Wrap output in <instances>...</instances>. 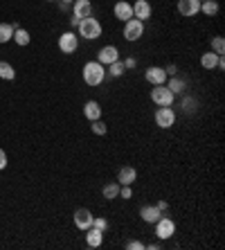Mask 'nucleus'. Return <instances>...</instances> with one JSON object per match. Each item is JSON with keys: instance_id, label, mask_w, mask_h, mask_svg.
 <instances>
[{"instance_id": "13", "label": "nucleus", "mask_w": 225, "mask_h": 250, "mask_svg": "<svg viewBox=\"0 0 225 250\" xmlns=\"http://www.w3.org/2000/svg\"><path fill=\"white\" fill-rule=\"evenodd\" d=\"M93 14V2L90 0H75L72 2V16H77L81 21V18H88Z\"/></svg>"}, {"instance_id": "12", "label": "nucleus", "mask_w": 225, "mask_h": 250, "mask_svg": "<svg viewBox=\"0 0 225 250\" xmlns=\"http://www.w3.org/2000/svg\"><path fill=\"white\" fill-rule=\"evenodd\" d=\"M151 12H153V9H151L149 0H138V2L133 5V18H138V21H142V23L151 18Z\"/></svg>"}, {"instance_id": "25", "label": "nucleus", "mask_w": 225, "mask_h": 250, "mask_svg": "<svg viewBox=\"0 0 225 250\" xmlns=\"http://www.w3.org/2000/svg\"><path fill=\"white\" fill-rule=\"evenodd\" d=\"M219 2H216V0H205V2H201V12L205 14V16H216V14H219Z\"/></svg>"}, {"instance_id": "40", "label": "nucleus", "mask_w": 225, "mask_h": 250, "mask_svg": "<svg viewBox=\"0 0 225 250\" xmlns=\"http://www.w3.org/2000/svg\"><path fill=\"white\" fill-rule=\"evenodd\" d=\"M201 2H205V0H201Z\"/></svg>"}, {"instance_id": "7", "label": "nucleus", "mask_w": 225, "mask_h": 250, "mask_svg": "<svg viewBox=\"0 0 225 250\" xmlns=\"http://www.w3.org/2000/svg\"><path fill=\"white\" fill-rule=\"evenodd\" d=\"M77 47H79V36L75 32H63V34L59 36V50L63 54L77 52Z\"/></svg>"}, {"instance_id": "28", "label": "nucleus", "mask_w": 225, "mask_h": 250, "mask_svg": "<svg viewBox=\"0 0 225 250\" xmlns=\"http://www.w3.org/2000/svg\"><path fill=\"white\" fill-rule=\"evenodd\" d=\"M90 128H93L95 135H106V133H108V126H106L102 120H95V122L90 124Z\"/></svg>"}, {"instance_id": "39", "label": "nucleus", "mask_w": 225, "mask_h": 250, "mask_svg": "<svg viewBox=\"0 0 225 250\" xmlns=\"http://www.w3.org/2000/svg\"><path fill=\"white\" fill-rule=\"evenodd\" d=\"M47 2H52V0H47Z\"/></svg>"}, {"instance_id": "4", "label": "nucleus", "mask_w": 225, "mask_h": 250, "mask_svg": "<svg viewBox=\"0 0 225 250\" xmlns=\"http://www.w3.org/2000/svg\"><path fill=\"white\" fill-rule=\"evenodd\" d=\"M144 36V23L138 18H128L124 23V39L126 41H140Z\"/></svg>"}, {"instance_id": "22", "label": "nucleus", "mask_w": 225, "mask_h": 250, "mask_svg": "<svg viewBox=\"0 0 225 250\" xmlns=\"http://www.w3.org/2000/svg\"><path fill=\"white\" fill-rule=\"evenodd\" d=\"M14 43L16 45H20V47H25V45H29V41H32V36H29V32L27 29H23V27H16L14 29Z\"/></svg>"}, {"instance_id": "24", "label": "nucleus", "mask_w": 225, "mask_h": 250, "mask_svg": "<svg viewBox=\"0 0 225 250\" xmlns=\"http://www.w3.org/2000/svg\"><path fill=\"white\" fill-rule=\"evenodd\" d=\"M0 79H5V82H14L16 79V70H14L12 63L0 61Z\"/></svg>"}, {"instance_id": "30", "label": "nucleus", "mask_w": 225, "mask_h": 250, "mask_svg": "<svg viewBox=\"0 0 225 250\" xmlns=\"http://www.w3.org/2000/svg\"><path fill=\"white\" fill-rule=\"evenodd\" d=\"M120 196L124 198V201H128V198L133 196V189H131V185H122V187H120Z\"/></svg>"}, {"instance_id": "6", "label": "nucleus", "mask_w": 225, "mask_h": 250, "mask_svg": "<svg viewBox=\"0 0 225 250\" xmlns=\"http://www.w3.org/2000/svg\"><path fill=\"white\" fill-rule=\"evenodd\" d=\"M153 226H156V237L162 239V241H164V239H171L173 234H176V223H173V219H169V216H160Z\"/></svg>"}, {"instance_id": "8", "label": "nucleus", "mask_w": 225, "mask_h": 250, "mask_svg": "<svg viewBox=\"0 0 225 250\" xmlns=\"http://www.w3.org/2000/svg\"><path fill=\"white\" fill-rule=\"evenodd\" d=\"M144 79L151 83V86H160V83H167V72L160 65H151V68L144 70Z\"/></svg>"}, {"instance_id": "11", "label": "nucleus", "mask_w": 225, "mask_h": 250, "mask_svg": "<svg viewBox=\"0 0 225 250\" xmlns=\"http://www.w3.org/2000/svg\"><path fill=\"white\" fill-rule=\"evenodd\" d=\"M117 59H120V50H117L115 45H104L97 52V61L102 65H110L113 61H117Z\"/></svg>"}, {"instance_id": "26", "label": "nucleus", "mask_w": 225, "mask_h": 250, "mask_svg": "<svg viewBox=\"0 0 225 250\" xmlns=\"http://www.w3.org/2000/svg\"><path fill=\"white\" fill-rule=\"evenodd\" d=\"M124 72H126V68H124V61H122V59H117V61H113V63L108 65V70H106V75H110V77H122L124 75Z\"/></svg>"}, {"instance_id": "27", "label": "nucleus", "mask_w": 225, "mask_h": 250, "mask_svg": "<svg viewBox=\"0 0 225 250\" xmlns=\"http://www.w3.org/2000/svg\"><path fill=\"white\" fill-rule=\"evenodd\" d=\"M212 52L225 54V41H223V36H214V39H212Z\"/></svg>"}, {"instance_id": "21", "label": "nucleus", "mask_w": 225, "mask_h": 250, "mask_svg": "<svg viewBox=\"0 0 225 250\" xmlns=\"http://www.w3.org/2000/svg\"><path fill=\"white\" fill-rule=\"evenodd\" d=\"M120 183L113 181V183H106L104 189H102V194H104L106 201H115V198H120Z\"/></svg>"}, {"instance_id": "38", "label": "nucleus", "mask_w": 225, "mask_h": 250, "mask_svg": "<svg viewBox=\"0 0 225 250\" xmlns=\"http://www.w3.org/2000/svg\"><path fill=\"white\" fill-rule=\"evenodd\" d=\"M61 2H63V7H65V5H72L75 0H61Z\"/></svg>"}, {"instance_id": "5", "label": "nucleus", "mask_w": 225, "mask_h": 250, "mask_svg": "<svg viewBox=\"0 0 225 250\" xmlns=\"http://www.w3.org/2000/svg\"><path fill=\"white\" fill-rule=\"evenodd\" d=\"M153 120H156V124L160 128H171L176 124V111H173L171 106H158Z\"/></svg>"}, {"instance_id": "23", "label": "nucleus", "mask_w": 225, "mask_h": 250, "mask_svg": "<svg viewBox=\"0 0 225 250\" xmlns=\"http://www.w3.org/2000/svg\"><path fill=\"white\" fill-rule=\"evenodd\" d=\"M20 27L18 23L9 25V23H0V43H7V41H12V36H14V29Z\"/></svg>"}, {"instance_id": "3", "label": "nucleus", "mask_w": 225, "mask_h": 250, "mask_svg": "<svg viewBox=\"0 0 225 250\" xmlns=\"http://www.w3.org/2000/svg\"><path fill=\"white\" fill-rule=\"evenodd\" d=\"M173 99H176V95L167 88V83L153 86V90H151V102H153L156 106H171Z\"/></svg>"}, {"instance_id": "1", "label": "nucleus", "mask_w": 225, "mask_h": 250, "mask_svg": "<svg viewBox=\"0 0 225 250\" xmlns=\"http://www.w3.org/2000/svg\"><path fill=\"white\" fill-rule=\"evenodd\" d=\"M81 77H83V82H86V86H102L106 79V65H102L99 61H88L86 65H83V72H81Z\"/></svg>"}, {"instance_id": "32", "label": "nucleus", "mask_w": 225, "mask_h": 250, "mask_svg": "<svg viewBox=\"0 0 225 250\" xmlns=\"http://www.w3.org/2000/svg\"><path fill=\"white\" fill-rule=\"evenodd\" d=\"M135 65H138V61H135V59L133 57H128V59H124V68H135Z\"/></svg>"}, {"instance_id": "19", "label": "nucleus", "mask_w": 225, "mask_h": 250, "mask_svg": "<svg viewBox=\"0 0 225 250\" xmlns=\"http://www.w3.org/2000/svg\"><path fill=\"white\" fill-rule=\"evenodd\" d=\"M223 57V54H216V52H212V50H209V52H205L201 57V65L205 70H216L219 68V59Z\"/></svg>"}, {"instance_id": "20", "label": "nucleus", "mask_w": 225, "mask_h": 250, "mask_svg": "<svg viewBox=\"0 0 225 250\" xmlns=\"http://www.w3.org/2000/svg\"><path fill=\"white\" fill-rule=\"evenodd\" d=\"M167 88L171 90L173 95H180V93H185V90H187V82L183 79V77H178V75L169 77V79H167Z\"/></svg>"}, {"instance_id": "34", "label": "nucleus", "mask_w": 225, "mask_h": 250, "mask_svg": "<svg viewBox=\"0 0 225 250\" xmlns=\"http://www.w3.org/2000/svg\"><path fill=\"white\" fill-rule=\"evenodd\" d=\"M191 106H196L194 104V99H185V102H183V108H185L187 113H191Z\"/></svg>"}, {"instance_id": "37", "label": "nucleus", "mask_w": 225, "mask_h": 250, "mask_svg": "<svg viewBox=\"0 0 225 250\" xmlns=\"http://www.w3.org/2000/svg\"><path fill=\"white\" fill-rule=\"evenodd\" d=\"M146 248H149V250H158V248H160V244H158V241H156V244H149V246H146Z\"/></svg>"}, {"instance_id": "10", "label": "nucleus", "mask_w": 225, "mask_h": 250, "mask_svg": "<svg viewBox=\"0 0 225 250\" xmlns=\"http://www.w3.org/2000/svg\"><path fill=\"white\" fill-rule=\"evenodd\" d=\"M93 219L95 216H93V212H90L88 208H79L75 212V226L79 228L81 232H86L88 228H93Z\"/></svg>"}, {"instance_id": "2", "label": "nucleus", "mask_w": 225, "mask_h": 250, "mask_svg": "<svg viewBox=\"0 0 225 250\" xmlns=\"http://www.w3.org/2000/svg\"><path fill=\"white\" fill-rule=\"evenodd\" d=\"M79 36H83V39H88V41H95V39H99L102 36V23H99L97 18L88 16V18H81L79 21Z\"/></svg>"}, {"instance_id": "29", "label": "nucleus", "mask_w": 225, "mask_h": 250, "mask_svg": "<svg viewBox=\"0 0 225 250\" xmlns=\"http://www.w3.org/2000/svg\"><path fill=\"white\" fill-rule=\"evenodd\" d=\"M93 228H97V230L106 232V230H108V221H106V219H102V216H99V219H93Z\"/></svg>"}, {"instance_id": "15", "label": "nucleus", "mask_w": 225, "mask_h": 250, "mask_svg": "<svg viewBox=\"0 0 225 250\" xmlns=\"http://www.w3.org/2000/svg\"><path fill=\"white\" fill-rule=\"evenodd\" d=\"M83 115H86V120H90V122H95V120H102V106H99V102H95V99H88L86 104H83Z\"/></svg>"}, {"instance_id": "36", "label": "nucleus", "mask_w": 225, "mask_h": 250, "mask_svg": "<svg viewBox=\"0 0 225 250\" xmlns=\"http://www.w3.org/2000/svg\"><path fill=\"white\" fill-rule=\"evenodd\" d=\"M70 25H72V27H79V18L72 16V18H70Z\"/></svg>"}, {"instance_id": "9", "label": "nucleus", "mask_w": 225, "mask_h": 250, "mask_svg": "<svg viewBox=\"0 0 225 250\" xmlns=\"http://www.w3.org/2000/svg\"><path fill=\"white\" fill-rule=\"evenodd\" d=\"M176 9H178L180 16L191 18V16H196V14H201V0H178Z\"/></svg>"}, {"instance_id": "14", "label": "nucleus", "mask_w": 225, "mask_h": 250, "mask_svg": "<svg viewBox=\"0 0 225 250\" xmlns=\"http://www.w3.org/2000/svg\"><path fill=\"white\" fill-rule=\"evenodd\" d=\"M113 14H115V18H120V21L126 23L128 18H133V5L126 2V0H117L115 7H113Z\"/></svg>"}, {"instance_id": "16", "label": "nucleus", "mask_w": 225, "mask_h": 250, "mask_svg": "<svg viewBox=\"0 0 225 250\" xmlns=\"http://www.w3.org/2000/svg\"><path fill=\"white\" fill-rule=\"evenodd\" d=\"M104 244V232L97 230V228H88L86 230V246L88 248H99Z\"/></svg>"}, {"instance_id": "17", "label": "nucleus", "mask_w": 225, "mask_h": 250, "mask_svg": "<svg viewBox=\"0 0 225 250\" xmlns=\"http://www.w3.org/2000/svg\"><path fill=\"white\" fill-rule=\"evenodd\" d=\"M135 181H138V171L133 167H122L120 171H117V183H120V185H133Z\"/></svg>"}, {"instance_id": "33", "label": "nucleus", "mask_w": 225, "mask_h": 250, "mask_svg": "<svg viewBox=\"0 0 225 250\" xmlns=\"http://www.w3.org/2000/svg\"><path fill=\"white\" fill-rule=\"evenodd\" d=\"M5 167H7V153L0 149V171H2Z\"/></svg>"}, {"instance_id": "31", "label": "nucleus", "mask_w": 225, "mask_h": 250, "mask_svg": "<svg viewBox=\"0 0 225 250\" xmlns=\"http://www.w3.org/2000/svg\"><path fill=\"white\" fill-rule=\"evenodd\" d=\"M146 246L142 244V241H128L126 244V250H144Z\"/></svg>"}, {"instance_id": "18", "label": "nucleus", "mask_w": 225, "mask_h": 250, "mask_svg": "<svg viewBox=\"0 0 225 250\" xmlns=\"http://www.w3.org/2000/svg\"><path fill=\"white\" fill-rule=\"evenodd\" d=\"M140 216H142L144 223H156L162 216V212L158 209V205H144V208L140 209Z\"/></svg>"}, {"instance_id": "35", "label": "nucleus", "mask_w": 225, "mask_h": 250, "mask_svg": "<svg viewBox=\"0 0 225 250\" xmlns=\"http://www.w3.org/2000/svg\"><path fill=\"white\" fill-rule=\"evenodd\" d=\"M169 205H167V201H158V209H160V212H164V209H167Z\"/></svg>"}]
</instances>
